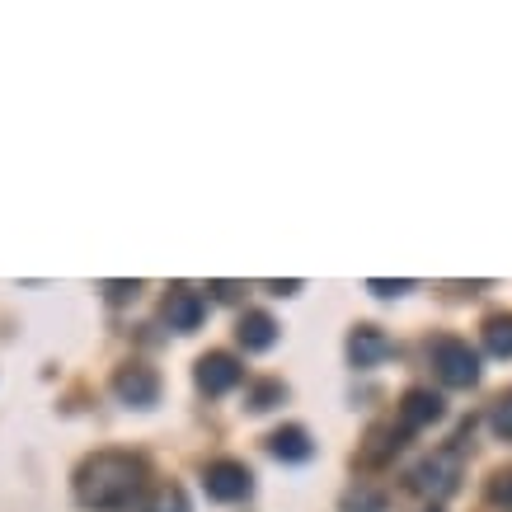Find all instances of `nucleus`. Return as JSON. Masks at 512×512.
Segmentation results:
<instances>
[{
    "label": "nucleus",
    "instance_id": "obj_2",
    "mask_svg": "<svg viewBox=\"0 0 512 512\" xmlns=\"http://www.w3.org/2000/svg\"><path fill=\"white\" fill-rule=\"evenodd\" d=\"M433 367H437V376L456 390H470L480 381V353H475L466 339H437L433 343Z\"/></svg>",
    "mask_w": 512,
    "mask_h": 512
},
{
    "label": "nucleus",
    "instance_id": "obj_5",
    "mask_svg": "<svg viewBox=\"0 0 512 512\" xmlns=\"http://www.w3.org/2000/svg\"><path fill=\"white\" fill-rule=\"evenodd\" d=\"M113 390H118V400H123V404L146 409V404L160 400V376L151 372V367H141V362H127L123 372L113 376Z\"/></svg>",
    "mask_w": 512,
    "mask_h": 512
},
{
    "label": "nucleus",
    "instance_id": "obj_22",
    "mask_svg": "<svg viewBox=\"0 0 512 512\" xmlns=\"http://www.w3.org/2000/svg\"><path fill=\"white\" fill-rule=\"evenodd\" d=\"M273 292H278V296H296V292H301V282H273Z\"/></svg>",
    "mask_w": 512,
    "mask_h": 512
},
{
    "label": "nucleus",
    "instance_id": "obj_18",
    "mask_svg": "<svg viewBox=\"0 0 512 512\" xmlns=\"http://www.w3.org/2000/svg\"><path fill=\"white\" fill-rule=\"evenodd\" d=\"M489 498L508 508V503H512V470H498L494 480H489Z\"/></svg>",
    "mask_w": 512,
    "mask_h": 512
},
{
    "label": "nucleus",
    "instance_id": "obj_6",
    "mask_svg": "<svg viewBox=\"0 0 512 512\" xmlns=\"http://www.w3.org/2000/svg\"><path fill=\"white\" fill-rule=\"evenodd\" d=\"M240 376H245V367H240L231 353L198 357V390L202 395H226V390L240 386Z\"/></svg>",
    "mask_w": 512,
    "mask_h": 512
},
{
    "label": "nucleus",
    "instance_id": "obj_9",
    "mask_svg": "<svg viewBox=\"0 0 512 512\" xmlns=\"http://www.w3.org/2000/svg\"><path fill=\"white\" fill-rule=\"evenodd\" d=\"M442 419V400L433 390H409L400 404V433H419V428H433Z\"/></svg>",
    "mask_w": 512,
    "mask_h": 512
},
{
    "label": "nucleus",
    "instance_id": "obj_8",
    "mask_svg": "<svg viewBox=\"0 0 512 512\" xmlns=\"http://www.w3.org/2000/svg\"><path fill=\"white\" fill-rule=\"evenodd\" d=\"M202 315H207V301H202L193 287H174V292L165 296V320H170V329H179V334H193V329L202 325Z\"/></svg>",
    "mask_w": 512,
    "mask_h": 512
},
{
    "label": "nucleus",
    "instance_id": "obj_16",
    "mask_svg": "<svg viewBox=\"0 0 512 512\" xmlns=\"http://www.w3.org/2000/svg\"><path fill=\"white\" fill-rule=\"evenodd\" d=\"M489 423H494L498 437H512V395L494 400V409H489Z\"/></svg>",
    "mask_w": 512,
    "mask_h": 512
},
{
    "label": "nucleus",
    "instance_id": "obj_14",
    "mask_svg": "<svg viewBox=\"0 0 512 512\" xmlns=\"http://www.w3.org/2000/svg\"><path fill=\"white\" fill-rule=\"evenodd\" d=\"M282 395H287V390H282V381H259V386L249 390V409H254V414H264V409H273V404H282Z\"/></svg>",
    "mask_w": 512,
    "mask_h": 512
},
{
    "label": "nucleus",
    "instance_id": "obj_3",
    "mask_svg": "<svg viewBox=\"0 0 512 512\" xmlns=\"http://www.w3.org/2000/svg\"><path fill=\"white\" fill-rule=\"evenodd\" d=\"M202 489H207V498H217V503H240L254 489V475H249L245 461H212L207 475H202Z\"/></svg>",
    "mask_w": 512,
    "mask_h": 512
},
{
    "label": "nucleus",
    "instance_id": "obj_12",
    "mask_svg": "<svg viewBox=\"0 0 512 512\" xmlns=\"http://www.w3.org/2000/svg\"><path fill=\"white\" fill-rule=\"evenodd\" d=\"M484 348L494 357H512V315H489L484 320Z\"/></svg>",
    "mask_w": 512,
    "mask_h": 512
},
{
    "label": "nucleus",
    "instance_id": "obj_19",
    "mask_svg": "<svg viewBox=\"0 0 512 512\" xmlns=\"http://www.w3.org/2000/svg\"><path fill=\"white\" fill-rule=\"evenodd\" d=\"M104 292H109V301H132L141 292V282H104Z\"/></svg>",
    "mask_w": 512,
    "mask_h": 512
},
{
    "label": "nucleus",
    "instance_id": "obj_13",
    "mask_svg": "<svg viewBox=\"0 0 512 512\" xmlns=\"http://www.w3.org/2000/svg\"><path fill=\"white\" fill-rule=\"evenodd\" d=\"M146 512H188V498L179 484H160L156 494L146 498Z\"/></svg>",
    "mask_w": 512,
    "mask_h": 512
},
{
    "label": "nucleus",
    "instance_id": "obj_10",
    "mask_svg": "<svg viewBox=\"0 0 512 512\" xmlns=\"http://www.w3.org/2000/svg\"><path fill=\"white\" fill-rule=\"evenodd\" d=\"M235 334H240V343H245V353H268L273 343H278V320L268 311H245L240 315V325H235Z\"/></svg>",
    "mask_w": 512,
    "mask_h": 512
},
{
    "label": "nucleus",
    "instance_id": "obj_4",
    "mask_svg": "<svg viewBox=\"0 0 512 512\" xmlns=\"http://www.w3.org/2000/svg\"><path fill=\"white\" fill-rule=\"evenodd\" d=\"M456 480H461V456L456 451H433L428 461L414 466V489H423L433 498H447L456 489Z\"/></svg>",
    "mask_w": 512,
    "mask_h": 512
},
{
    "label": "nucleus",
    "instance_id": "obj_11",
    "mask_svg": "<svg viewBox=\"0 0 512 512\" xmlns=\"http://www.w3.org/2000/svg\"><path fill=\"white\" fill-rule=\"evenodd\" d=\"M268 451L278 456V461H311L315 456V442H311V433L306 428H278V433L268 437Z\"/></svg>",
    "mask_w": 512,
    "mask_h": 512
},
{
    "label": "nucleus",
    "instance_id": "obj_1",
    "mask_svg": "<svg viewBox=\"0 0 512 512\" xmlns=\"http://www.w3.org/2000/svg\"><path fill=\"white\" fill-rule=\"evenodd\" d=\"M137 494H141V461L127 456V451H99L76 475V498L85 508H99V512L132 508Z\"/></svg>",
    "mask_w": 512,
    "mask_h": 512
},
{
    "label": "nucleus",
    "instance_id": "obj_7",
    "mask_svg": "<svg viewBox=\"0 0 512 512\" xmlns=\"http://www.w3.org/2000/svg\"><path fill=\"white\" fill-rule=\"evenodd\" d=\"M390 353H395V343L376 325H357L353 334H348V362H353V367H381Z\"/></svg>",
    "mask_w": 512,
    "mask_h": 512
},
{
    "label": "nucleus",
    "instance_id": "obj_17",
    "mask_svg": "<svg viewBox=\"0 0 512 512\" xmlns=\"http://www.w3.org/2000/svg\"><path fill=\"white\" fill-rule=\"evenodd\" d=\"M343 508L348 512H381L386 503H381V494H367V489H353V494L343 498Z\"/></svg>",
    "mask_w": 512,
    "mask_h": 512
},
{
    "label": "nucleus",
    "instance_id": "obj_21",
    "mask_svg": "<svg viewBox=\"0 0 512 512\" xmlns=\"http://www.w3.org/2000/svg\"><path fill=\"white\" fill-rule=\"evenodd\" d=\"M212 292H217L221 301H235V296L245 292V287H240V282H212Z\"/></svg>",
    "mask_w": 512,
    "mask_h": 512
},
{
    "label": "nucleus",
    "instance_id": "obj_15",
    "mask_svg": "<svg viewBox=\"0 0 512 512\" xmlns=\"http://www.w3.org/2000/svg\"><path fill=\"white\" fill-rule=\"evenodd\" d=\"M400 428H372V447H367V461H386L390 451H400Z\"/></svg>",
    "mask_w": 512,
    "mask_h": 512
},
{
    "label": "nucleus",
    "instance_id": "obj_20",
    "mask_svg": "<svg viewBox=\"0 0 512 512\" xmlns=\"http://www.w3.org/2000/svg\"><path fill=\"white\" fill-rule=\"evenodd\" d=\"M414 282H381V278H372L367 282V292H376V296H400V292H409Z\"/></svg>",
    "mask_w": 512,
    "mask_h": 512
}]
</instances>
